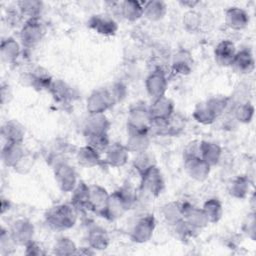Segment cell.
Returning <instances> with one entry per match:
<instances>
[{
  "mask_svg": "<svg viewBox=\"0 0 256 256\" xmlns=\"http://www.w3.org/2000/svg\"><path fill=\"white\" fill-rule=\"evenodd\" d=\"M137 199L136 191L129 185H124L109 195L107 207L103 217L115 220L128 211Z\"/></svg>",
  "mask_w": 256,
  "mask_h": 256,
  "instance_id": "cell-1",
  "label": "cell"
},
{
  "mask_svg": "<svg viewBox=\"0 0 256 256\" xmlns=\"http://www.w3.org/2000/svg\"><path fill=\"white\" fill-rule=\"evenodd\" d=\"M78 212L72 203L59 204L47 211L45 220L47 225L54 230H67L75 225Z\"/></svg>",
  "mask_w": 256,
  "mask_h": 256,
  "instance_id": "cell-2",
  "label": "cell"
},
{
  "mask_svg": "<svg viewBox=\"0 0 256 256\" xmlns=\"http://www.w3.org/2000/svg\"><path fill=\"white\" fill-rule=\"evenodd\" d=\"M164 188V180L161 171L156 165L151 166L141 174L139 192L145 198H154L161 194Z\"/></svg>",
  "mask_w": 256,
  "mask_h": 256,
  "instance_id": "cell-3",
  "label": "cell"
},
{
  "mask_svg": "<svg viewBox=\"0 0 256 256\" xmlns=\"http://www.w3.org/2000/svg\"><path fill=\"white\" fill-rule=\"evenodd\" d=\"M46 29L40 18H32L24 21L20 30V41L25 48H33L41 42Z\"/></svg>",
  "mask_w": 256,
  "mask_h": 256,
  "instance_id": "cell-4",
  "label": "cell"
},
{
  "mask_svg": "<svg viewBox=\"0 0 256 256\" xmlns=\"http://www.w3.org/2000/svg\"><path fill=\"white\" fill-rule=\"evenodd\" d=\"M116 103L109 88L94 90L87 98L86 108L89 114H102Z\"/></svg>",
  "mask_w": 256,
  "mask_h": 256,
  "instance_id": "cell-5",
  "label": "cell"
},
{
  "mask_svg": "<svg viewBox=\"0 0 256 256\" xmlns=\"http://www.w3.org/2000/svg\"><path fill=\"white\" fill-rule=\"evenodd\" d=\"M54 177L63 192H72L78 183L75 169L65 161H58L54 164Z\"/></svg>",
  "mask_w": 256,
  "mask_h": 256,
  "instance_id": "cell-6",
  "label": "cell"
},
{
  "mask_svg": "<svg viewBox=\"0 0 256 256\" xmlns=\"http://www.w3.org/2000/svg\"><path fill=\"white\" fill-rule=\"evenodd\" d=\"M151 123L152 117L149 113L148 107L137 105L130 109L127 122L128 131L150 132Z\"/></svg>",
  "mask_w": 256,
  "mask_h": 256,
  "instance_id": "cell-7",
  "label": "cell"
},
{
  "mask_svg": "<svg viewBox=\"0 0 256 256\" xmlns=\"http://www.w3.org/2000/svg\"><path fill=\"white\" fill-rule=\"evenodd\" d=\"M9 233L16 245L26 246L33 241L34 226L27 219H18L12 223Z\"/></svg>",
  "mask_w": 256,
  "mask_h": 256,
  "instance_id": "cell-8",
  "label": "cell"
},
{
  "mask_svg": "<svg viewBox=\"0 0 256 256\" xmlns=\"http://www.w3.org/2000/svg\"><path fill=\"white\" fill-rule=\"evenodd\" d=\"M145 87L147 93L152 99L165 96L168 82L163 70L160 68L153 70L145 80Z\"/></svg>",
  "mask_w": 256,
  "mask_h": 256,
  "instance_id": "cell-9",
  "label": "cell"
},
{
  "mask_svg": "<svg viewBox=\"0 0 256 256\" xmlns=\"http://www.w3.org/2000/svg\"><path fill=\"white\" fill-rule=\"evenodd\" d=\"M154 229L155 218L153 215L147 214L137 220L131 231V238L137 243L147 242L152 237Z\"/></svg>",
  "mask_w": 256,
  "mask_h": 256,
  "instance_id": "cell-10",
  "label": "cell"
},
{
  "mask_svg": "<svg viewBox=\"0 0 256 256\" xmlns=\"http://www.w3.org/2000/svg\"><path fill=\"white\" fill-rule=\"evenodd\" d=\"M184 167L189 176L197 181L205 180L211 168V166L198 155L184 156Z\"/></svg>",
  "mask_w": 256,
  "mask_h": 256,
  "instance_id": "cell-11",
  "label": "cell"
},
{
  "mask_svg": "<svg viewBox=\"0 0 256 256\" xmlns=\"http://www.w3.org/2000/svg\"><path fill=\"white\" fill-rule=\"evenodd\" d=\"M109 193L100 185L89 186V209L93 212L103 216L107 207Z\"/></svg>",
  "mask_w": 256,
  "mask_h": 256,
  "instance_id": "cell-12",
  "label": "cell"
},
{
  "mask_svg": "<svg viewBox=\"0 0 256 256\" xmlns=\"http://www.w3.org/2000/svg\"><path fill=\"white\" fill-rule=\"evenodd\" d=\"M88 27L94 30L96 33L105 36L113 35L118 30V25L116 21L106 14L93 15L88 20Z\"/></svg>",
  "mask_w": 256,
  "mask_h": 256,
  "instance_id": "cell-13",
  "label": "cell"
},
{
  "mask_svg": "<svg viewBox=\"0 0 256 256\" xmlns=\"http://www.w3.org/2000/svg\"><path fill=\"white\" fill-rule=\"evenodd\" d=\"M104 153L105 158L103 162L112 167L124 166L129 158V150L126 145L120 143H110Z\"/></svg>",
  "mask_w": 256,
  "mask_h": 256,
  "instance_id": "cell-14",
  "label": "cell"
},
{
  "mask_svg": "<svg viewBox=\"0 0 256 256\" xmlns=\"http://www.w3.org/2000/svg\"><path fill=\"white\" fill-rule=\"evenodd\" d=\"M25 85L31 86L38 90H49L53 79L50 76V74L43 68L37 67L31 71H29L24 76Z\"/></svg>",
  "mask_w": 256,
  "mask_h": 256,
  "instance_id": "cell-15",
  "label": "cell"
},
{
  "mask_svg": "<svg viewBox=\"0 0 256 256\" xmlns=\"http://www.w3.org/2000/svg\"><path fill=\"white\" fill-rule=\"evenodd\" d=\"M182 214L183 220L195 230L204 228L209 223L202 208H197L191 204H182Z\"/></svg>",
  "mask_w": 256,
  "mask_h": 256,
  "instance_id": "cell-16",
  "label": "cell"
},
{
  "mask_svg": "<svg viewBox=\"0 0 256 256\" xmlns=\"http://www.w3.org/2000/svg\"><path fill=\"white\" fill-rule=\"evenodd\" d=\"M152 120L167 119L174 113V104L166 96L153 99L151 105L148 107Z\"/></svg>",
  "mask_w": 256,
  "mask_h": 256,
  "instance_id": "cell-17",
  "label": "cell"
},
{
  "mask_svg": "<svg viewBox=\"0 0 256 256\" xmlns=\"http://www.w3.org/2000/svg\"><path fill=\"white\" fill-rule=\"evenodd\" d=\"M226 25L233 30L244 29L249 23V14L240 7H230L224 15Z\"/></svg>",
  "mask_w": 256,
  "mask_h": 256,
  "instance_id": "cell-18",
  "label": "cell"
},
{
  "mask_svg": "<svg viewBox=\"0 0 256 256\" xmlns=\"http://www.w3.org/2000/svg\"><path fill=\"white\" fill-rule=\"evenodd\" d=\"M255 65L253 54L248 49L237 51L231 63L233 70L239 74H248L253 71Z\"/></svg>",
  "mask_w": 256,
  "mask_h": 256,
  "instance_id": "cell-19",
  "label": "cell"
},
{
  "mask_svg": "<svg viewBox=\"0 0 256 256\" xmlns=\"http://www.w3.org/2000/svg\"><path fill=\"white\" fill-rule=\"evenodd\" d=\"M25 154L23 143L20 142H5L1 151V158L3 163L13 168L20 158Z\"/></svg>",
  "mask_w": 256,
  "mask_h": 256,
  "instance_id": "cell-20",
  "label": "cell"
},
{
  "mask_svg": "<svg viewBox=\"0 0 256 256\" xmlns=\"http://www.w3.org/2000/svg\"><path fill=\"white\" fill-rule=\"evenodd\" d=\"M236 48L232 41L230 40H223L219 42L214 50V57L215 61L220 66H230L235 54Z\"/></svg>",
  "mask_w": 256,
  "mask_h": 256,
  "instance_id": "cell-21",
  "label": "cell"
},
{
  "mask_svg": "<svg viewBox=\"0 0 256 256\" xmlns=\"http://www.w3.org/2000/svg\"><path fill=\"white\" fill-rule=\"evenodd\" d=\"M49 92L57 102L62 104H67L73 101L76 97L75 90L62 80H53Z\"/></svg>",
  "mask_w": 256,
  "mask_h": 256,
  "instance_id": "cell-22",
  "label": "cell"
},
{
  "mask_svg": "<svg viewBox=\"0 0 256 256\" xmlns=\"http://www.w3.org/2000/svg\"><path fill=\"white\" fill-rule=\"evenodd\" d=\"M1 135L5 142L23 143L25 136L24 126L17 120H8L1 127Z\"/></svg>",
  "mask_w": 256,
  "mask_h": 256,
  "instance_id": "cell-23",
  "label": "cell"
},
{
  "mask_svg": "<svg viewBox=\"0 0 256 256\" xmlns=\"http://www.w3.org/2000/svg\"><path fill=\"white\" fill-rule=\"evenodd\" d=\"M199 156L210 166L216 165L221 157L222 150L220 146L214 142L201 141L198 145Z\"/></svg>",
  "mask_w": 256,
  "mask_h": 256,
  "instance_id": "cell-24",
  "label": "cell"
},
{
  "mask_svg": "<svg viewBox=\"0 0 256 256\" xmlns=\"http://www.w3.org/2000/svg\"><path fill=\"white\" fill-rule=\"evenodd\" d=\"M150 144L149 132L128 131V139L126 147L129 152L141 153L148 149Z\"/></svg>",
  "mask_w": 256,
  "mask_h": 256,
  "instance_id": "cell-25",
  "label": "cell"
},
{
  "mask_svg": "<svg viewBox=\"0 0 256 256\" xmlns=\"http://www.w3.org/2000/svg\"><path fill=\"white\" fill-rule=\"evenodd\" d=\"M76 158L81 166L87 168L99 166L103 163L100 153L88 145L82 146L76 151Z\"/></svg>",
  "mask_w": 256,
  "mask_h": 256,
  "instance_id": "cell-26",
  "label": "cell"
},
{
  "mask_svg": "<svg viewBox=\"0 0 256 256\" xmlns=\"http://www.w3.org/2000/svg\"><path fill=\"white\" fill-rule=\"evenodd\" d=\"M110 123L107 117L102 114H89L84 125V134L107 133Z\"/></svg>",
  "mask_w": 256,
  "mask_h": 256,
  "instance_id": "cell-27",
  "label": "cell"
},
{
  "mask_svg": "<svg viewBox=\"0 0 256 256\" xmlns=\"http://www.w3.org/2000/svg\"><path fill=\"white\" fill-rule=\"evenodd\" d=\"M87 242L92 249H106L109 244V236L107 231L100 226L91 227L87 233Z\"/></svg>",
  "mask_w": 256,
  "mask_h": 256,
  "instance_id": "cell-28",
  "label": "cell"
},
{
  "mask_svg": "<svg viewBox=\"0 0 256 256\" xmlns=\"http://www.w3.org/2000/svg\"><path fill=\"white\" fill-rule=\"evenodd\" d=\"M1 58L4 62L13 63L21 54L20 44L12 37H7L1 41Z\"/></svg>",
  "mask_w": 256,
  "mask_h": 256,
  "instance_id": "cell-29",
  "label": "cell"
},
{
  "mask_svg": "<svg viewBox=\"0 0 256 256\" xmlns=\"http://www.w3.org/2000/svg\"><path fill=\"white\" fill-rule=\"evenodd\" d=\"M71 203L78 211L89 209V186L83 181L78 182L72 191Z\"/></svg>",
  "mask_w": 256,
  "mask_h": 256,
  "instance_id": "cell-30",
  "label": "cell"
},
{
  "mask_svg": "<svg viewBox=\"0 0 256 256\" xmlns=\"http://www.w3.org/2000/svg\"><path fill=\"white\" fill-rule=\"evenodd\" d=\"M144 2L127 0L120 2V14L128 21H136L143 16Z\"/></svg>",
  "mask_w": 256,
  "mask_h": 256,
  "instance_id": "cell-31",
  "label": "cell"
},
{
  "mask_svg": "<svg viewBox=\"0 0 256 256\" xmlns=\"http://www.w3.org/2000/svg\"><path fill=\"white\" fill-rule=\"evenodd\" d=\"M167 13V5L163 1L152 0L144 2L143 16L150 21H159Z\"/></svg>",
  "mask_w": 256,
  "mask_h": 256,
  "instance_id": "cell-32",
  "label": "cell"
},
{
  "mask_svg": "<svg viewBox=\"0 0 256 256\" xmlns=\"http://www.w3.org/2000/svg\"><path fill=\"white\" fill-rule=\"evenodd\" d=\"M17 9L25 20L40 18V14L43 10V3L37 0H22L17 2Z\"/></svg>",
  "mask_w": 256,
  "mask_h": 256,
  "instance_id": "cell-33",
  "label": "cell"
},
{
  "mask_svg": "<svg viewBox=\"0 0 256 256\" xmlns=\"http://www.w3.org/2000/svg\"><path fill=\"white\" fill-rule=\"evenodd\" d=\"M192 64H193V59L190 53L185 50L178 51L173 57L172 67H173V70L178 74H182V75L189 74L192 70Z\"/></svg>",
  "mask_w": 256,
  "mask_h": 256,
  "instance_id": "cell-34",
  "label": "cell"
},
{
  "mask_svg": "<svg viewBox=\"0 0 256 256\" xmlns=\"http://www.w3.org/2000/svg\"><path fill=\"white\" fill-rule=\"evenodd\" d=\"M202 210L207 217V220L209 223H216L220 220L223 209H222V204L221 202L216 199V198H211L208 199L202 207Z\"/></svg>",
  "mask_w": 256,
  "mask_h": 256,
  "instance_id": "cell-35",
  "label": "cell"
},
{
  "mask_svg": "<svg viewBox=\"0 0 256 256\" xmlns=\"http://www.w3.org/2000/svg\"><path fill=\"white\" fill-rule=\"evenodd\" d=\"M86 139V145L92 147L97 152L104 153L110 145V140L107 133H88L84 134Z\"/></svg>",
  "mask_w": 256,
  "mask_h": 256,
  "instance_id": "cell-36",
  "label": "cell"
},
{
  "mask_svg": "<svg viewBox=\"0 0 256 256\" xmlns=\"http://www.w3.org/2000/svg\"><path fill=\"white\" fill-rule=\"evenodd\" d=\"M218 116L211 110V108L207 105L206 102H202L196 105L193 111V118L204 125H208L213 123Z\"/></svg>",
  "mask_w": 256,
  "mask_h": 256,
  "instance_id": "cell-37",
  "label": "cell"
},
{
  "mask_svg": "<svg viewBox=\"0 0 256 256\" xmlns=\"http://www.w3.org/2000/svg\"><path fill=\"white\" fill-rule=\"evenodd\" d=\"M162 214L166 221L173 225L174 223L183 219L182 205L177 202L167 203L162 207Z\"/></svg>",
  "mask_w": 256,
  "mask_h": 256,
  "instance_id": "cell-38",
  "label": "cell"
},
{
  "mask_svg": "<svg viewBox=\"0 0 256 256\" xmlns=\"http://www.w3.org/2000/svg\"><path fill=\"white\" fill-rule=\"evenodd\" d=\"M249 191V180L244 176H239L232 181L230 185L229 192L235 198H244L246 197Z\"/></svg>",
  "mask_w": 256,
  "mask_h": 256,
  "instance_id": "cell-39",
  "label": "cell"
},
{
  "mask_svg": "<svg viewBox=\"0 0 256 256\" xmlns=\"http://www.w3.org/2000/svg\"><path fill=\"white\" fill-rule=\"evenodd\" d=\"M76 251H77V247L75 243L67 237L59 238L54 245V253L58 255L76 254Z\"/></svg>",
  "mask_w": 256,
  "mask_h": 256,
  "instance_id": "cell-40",
  "label": "cell"
},
{
  "mask_svg": "<svg viewBox=\"0 0 256 256\" xmlns=\"http://www.w3.org/2000/svg\"><path fill=\"white\" fill-rule=\"evenodd\" d=\"M135 169L139 172V174L141 175L143 172H145L147 169H149L151 166L155 165L154 163V158L151 154H149L146 151L141 152V153H137V156L134 159V163H133Z\"/></svg>",
  "mask_w": 256,
  "mask_h": 256,
  "instance_id": "cell-41",
  "label": "cell"
},
{
  "mask_svg": "<svg viewBox=\"0 0 256 256\" xmlns=\"http://www.w3.org/2000/svg\"><path fill=\"white\" fill-rule=\"evenodd\" d=\"M183 25L190 32L197 31L201 26V15L195 10H188L183 16Z\"/></svg>",
  "mask_w": 256,
  "mask_h": 256,
  "instance_id": "cell-42",
  "label": "cell"
},
{
  "mask_svg": "<svg viewBox=\"0 0 256 256\" xmlns=\"http://www.w3.org/2000/svg\"><path fill=\"white\" fill-rule=\"evenodd\" d=\"M254 114V107L251 103H242L235 109V117L238 121L243 123H248L251 121Z\"/></svg>",
  "mask_w": 256,
  "mask_h": 256,
  "instance_id": "cell-43",
  "label": "cell"
},
{
  "mask_svg": "<svg viewBox=\"0 0 256 256\" xmlns=\"http://www.w3.org/2000/svg\"><path fill=\"white\" fill-rule=\"evenodd\" d=\"M205 102L211 108V110L217 116H219L227 108V106L229 104V99L227 97H224V96H214V97L209 98Z\"/></svg>",
  "mask_w": 256,
  "mask_h": 256,
  "instance_id": "cell-44",
  "label": "cell"
},
{
  "mask_svg": "<svg viewBox=\"0 0 256 256\" xmlns=\"http://www.w3.org/2000/svg\"><path fill=\"white\" fill-rule=\"evenodd\" d=\"M34 157L29 153H25L13 167L14 171L19 174H27L33 167Z\"/></svg>",
  "mask_w": 256,
  "mask_h": 256,
  "instance_id": "cell-45",
  "label": "cell"
},
{
  "mask_svg": "<svg viewBox=\"0 0 256 256\" xmlns=\"http://www.w3.org/2000/svg\"><path fill=\"white\" fill-rule=\"evenodd\" d=\"M14 245H16L9 233V230L1 229V235H0V248L2 254H7L9 248H12Z\"/></svg>",
  "mask_w": 256,
  "mask_h": 256,
  "instance_id": "cell-46",
  "label": "cell"
},
{
  "mask_svg": "<svg viewBox=\"0 0 256 256\" xmlns=\"http://www.w3.org/2000/svg\"><path fill=\"white\" fill-rule=\"evenodd\" d=\"M25 248H26V254H28V255H41L44 253V252H42L41 247L33 241L28 243L25 246Z\"/></svg>",
  "mask_w": 256,
  "mask_h": 256,
  "instance_id": "cell-47",
  "label": "cell"
},
{
  "mask_svg": "<svg viewBox=\"0 0 256 256\" xmlns=\"http://www.w3.org/2000/svg\"><path fill=\"white\" fill-rule=\"evenodd\" d=\"M179 3H180L181 5H183L184 7L194 8L199 2H198V1H191V0H184V1H180Z\"/></svg>",
  "mask_w": 256,
  "mask_h": 256,
  "instance_id": "cell-48",
  "label": "cell"
},
{
  "mask_svg": "<svg viewBox=\"0 0 256 256\" xmlns=\"http://www.w3.org/2000/svg\"><path fill=\"white\" fill-rule=\"evenodd\" d=\"M9 207H10V203L8 200L2 198L1 200V213L4 214L6 210H9Z\"/></svg>",
  "mask_w": 256,
  "mask_h": 256,
  "instance_id": "cell-49",
  "label": "cell"
}]
</instances>
